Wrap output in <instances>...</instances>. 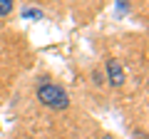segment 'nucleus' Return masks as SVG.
I'll return each mask as SVG.
<instances>
[{"mask_svg":"<svg viewBox=\"0 0 149 139\" xmlns=\"http://www.w3.org/2000/svg\"><path fill=\"white\" fill-rule=\"evenodd\" d=\"M102 139H112V137H102Z\"/></svg>","mask_w":149,"mask_h":139,"instance_id":"39448f33","label":"nucleus"},{"mask_svg":"<svg viewBox=\"0 0 149 139\" xmlns=\"http://www.w3.org/2000/svg\"><path fill=\"white\" fill-rule=\"evenodd\" d=\"M22 17H27V20H40V17H42V13L35 10V8H25V10H22Z\"/></svg>","mask_w":149,"mask_h":139,"instance_id":"7ed1b4c3","label":"nucleus"},{"mask_svg":"<svg viewBox=\"0 0 149 139\" xmlns=\"http://www.w3.org/2000/svg\"><path fill=\"white\" fill-rule=\"evenodd\" d=\"M37 99H40V104H45L50 109H67L70 107L67 92L62 87L52 85V82H42V85L37 87Z\"/></svg>","mask_w":149,"mask_h":139,"instance_id":"f257e3e1","label":"nucleus"},{"mask_svg":"<svg viewBox=\"0 0 149 139\" xmlns=\"http://www.w3.org/2000/svg\"><path fill=\"white\" fill-rule=\"evenodd\" d=\"M107 75H109V85L119 87L124 82V70L117 60H107Z\"/></svg>","mask_w":149,"mask_h":139,"instance_id":"f03ea898","label":"nucleus"},{"mask_svg":"<svg viewBox=\"0 0 149 139\" xmlns=\"http://www.w3.org/2000/svg\"><path fill=\"white\" fill-rule=\"evenodd\" d=\"M13 13V0H0V17H5Z\"/></svg>","mask_w":149,"mask_h":139,"instance_id":"20e7f679","label":"nucleus"}]
</instances>
